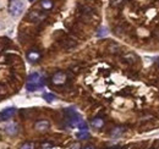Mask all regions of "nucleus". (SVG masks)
<instances>
[{
    "mask_svg": "<svg viewBox=\"0 0 159 149\" xmlns=\"http://www.w3.org/2000/svg\"><path fill=\"white\" fill-rule=\"evenodd\" d=\"M45 84V79L44 77L38 72H34V74H30L28 78H27V83H26V88L30 91V92H34L37 89L43 88Z\"/></svg>",
    "mask_w": 159,
    "mask_h": 149,
    "instance_id": "1",
    "label": "nucleus"
},
{
    "mask_svg": "<svg viewBox=\"0 0 159 149\" xmlns=\"http://www.w3.org/2000/svg\"><path fill=\"white\" fill-rule=\"evenodd\" d=\"M23 11V4L21 0H11L9 4V12L12 16H20Z\"/></svg>",
    "mask_w": 159,
    "mask_h": 149,
    "instance_id": "2",
    "label": "nucleus"
},
{
    "mask_svg": "<svg viewBox=\"0 0 159 149\" xmlns=\"http://www.w3.org/2000/svg\"><path fill=\"white\" fill-rule=\"evenodd\" d=\"M66 81H67V74L64 71H58L52 76V83L55 86H62L66 83Z\"/></svg>",
    "mask_w": 159,
    "mask_h": 149,
    "instance_id": "3",
    "label": "nucleus"
},
{
    "mask_svg": "<svg viewBox=\"0 0 159 149\" xmlns=\"http://www.w3.org/2000/svg\"><path fill=\"white\" fill-rule=\"evenodd\" d=\"M26 57L30 62H38L42 57V53H40L38 49H31L27 52L26 54Z\"/></svg>",
    "mask_w": 159,
    "mask_h": 149,
    "instance_id": "4",
    "label": "nucleus"
},
{
    "mask_svg": "<svg viewBox=\"0 0 159 149\" xmlns=\"http://www.w3.org/2000/svg\"><path fill=\"white\" fill-rule=\"evenodd\" d=\"M34 129L40 132V133H44L50 129V122L48 120H38L36 124H34Z\"/></svg>",
    "mask_w": 159,
    "mask_h": 149,
    "instance_id": "5",
    "label": "nucleus"
},
{
    "mask_svg": "<svg viewBox=\"0 0 159 149\" xmlns=\"http://www.w3.org/2000/svg\"><path fill=\"white\" fill-rule=\"evenodd\" d=\"M15 112H16L15 108H6V109H4L2 111L0 112V119L1 120H9V119L14 117Z\"/></svg>",
    "mask_w": 159,
    "mask_h": 149,
    "instance_id": "6",
    "label": "nucleus"
},
{
    "mask_svg": "<svg viewBox=\"0 0 159 149\" xmlns=\"http://www.w3.org/2000/svg\"><path fill=\"white\" fill-rule=\"evenodd\" d=\"M19 125L16 122H11L6 127H5V132L9 134V136H16L19 133Z\"/></svg>",
    "mask_w": 159,
    "mask_h": 149,
    "instance_id": "7",
    "label": "nucleus"
},
{
    "mask_svg": "<svg viewBox=\"0 0 159 149\" xmlns=\"http://www.w3.org/2000/svg\"><path fill=\"white\" fill-rule=\"evenodd\" d=\"M91 125H92V127H94V129H97V130H100V129L104 127L105 121H104L103 117H94V119L91 121Z\"/></svg>",
    "mask_w": 159,
    "mask_h": 149,
    "instance_id": "8",
    "label": "nucleus"
},
{
    "mask_svg": "<svg viewBox=\"0 0 159 149\" xmlns=\"http://www.w3.org/2000/svg\"><path fill=\"white\" fill-rule=\"evenodd\" d=\"M40 6H42L45 11H49V10L53 9L54 2H53V0H42V1H40Z\"/></svg>",
    "mask_w": 159,
    "mask_h": 149,
    "instance_id": "9",
    "label": "nucleus"
},
{
    "mask_svg": "<svg viewBox=\"0 0 159 149\" xmlns=\"http://www.w3.org/2000/svg\"><path fill=\"white\" fill-rule=\"evenodd\" d=\"M28 17L32 19L33 21H40V20H43L44 17H45V15H42V14H39L38 11H32V12L30 14Z\"/></svg>",
    "mask_w": 159,
    "mask_h": 149,
    "instance_id": "10",
    "label": "nucleus"
},
{
    "mask_svg": "<svg viewBox=\"0 0 159 149\" xmlns=\"http://www.w3.org/2000/svg\"><path fill=\"white\" fill-rule=\"evenodd\" d=\"M20 149H36V144L33 142H25L20 147Z\"/></svg>",
    "mask_w": 159,
    "mask_h": 149,
    "instance_id": "11",
    "label": "nucleus"
},
{
    "mask_svg": "<svg viewBox=\"0 0 159 149\" xmlns=\"http://www.w3.org/2000/svg\"><path fill=\"white\" fill-rule=\"evenodd\" d=\"M43 98H44L47 102H49V103H52V102H54V100L57 99V97H55L54 94H50V93H44L43 94Z\"/></svg>",
    "mask_w": 159,
    "mask_h": 149,
    "instance_id": "12",
    "label": "nucleus"
},
{
    "mask_svg": "<svg viewBox=\"0 0 159 149\" xmlns=\"http://www.w3.org/2000/svg\"><path fill=\"white\" fill-rule=\"evenodd\" d=\"M88 137H89L88 131H80V133H77V138L79 139H86Z\"/></svg>",
    "mask_w": 159,
    "mask_h": 149,
    "instance_id": "13",
    "label": "nucleus"
},
{
    "mask_svg": "<svg viewBox=\"0 0 159 149\" xmlns=\"http://www.w3.org/2000/svg\"><path fill=\"white\" fill-rule=\"evenodd\" d=\"M122 132H124V127H116V129H114V130L111 131V136L113 137H118Z\"/></svg>",
    "mask_w": 159,
    "mask_h": 149,
    "instance_id": "14",
    "label": "nucleus"
},
{
    "mask_svg": "<svg viewBox=\"0 0 159 149\" xmlns=\"http://www.w3.org/2000/svg\"><path fill=\"white\" fill-rule=\"evenodd\" d=\"M104 34H107V28H104V27H103V28H100L99 29V33H98V36H104Z\"/></svg>",
    "mask_w": 159,
    "mask_h": 149,
    "instance_id": "15",
    "label": "nucleus"
},
{
    "mask_svg": "<svg viewBox=\"0 0 159 149\" xmlns=\"http://www.w3.org/2000/svg\"><path fill=\"white\" fill-rule=\"evenodd\" d=\"M82 149H96V148H94V146H92V144H87V146H84Z\"/></svg>",
    "mask_w": 159,
    "mask_h": 149,
    "instance_id": "16",
    "label": "nucleus"
},
{
    "mask_svg": "<svg viewBox=\"0 0 159 149\" xmlns=\"http://www.w3.org/2000/svg\"><path fill=\"white\" fill-rule=\"evenodd\" d=\"M71 149H81V146H80V143H75V144L71 147Z\"/></svg>",
    "mask_w": 159,
    "mask_h": 149,
    "instance_id": "17",
    "label": "nucleus"
},
{
    "mask_svg": "<svg viewBox=\"0 0 159 149\" xmlns=\"http://www.w3.org/2000/svg\"><path fill=\"white\" fill-rule=\"evenodd\" d=\"M158 66H159V60H158Z\"/></svg>",
    "mask_w": 159,
    "mask_h": 149,
    "instance_id": "18",
    "label": "nucleus"
},
{
    "mask_svg": "<svg viewBox=\"0 0 159 149\" xmlns=\"http://www.w3.org/2000/svg\"><path fill=\"white\" fill-rule=\"evenodd\" d=\"M30 1H33V0H30Z\"/></svg>",
    "mask_w": 159,
    "mask_h": 149,
    "instance_id": "19",
    "label": "nucleus"
},
{
    "mask_svg": "<svg viewBox=\"0 0 159 149\" xmlns=\"http://www.w3.org/2000/svg\"><path fill=\"white\" fill-rule=\"evenodd\" d=\"M0 120H1V119H0Z\"/></svg>",
    "mask_w": 159,
    "mask_h": 149,
    "instance_id": "20",
    "label": "nucleus"
}]
</instances>
